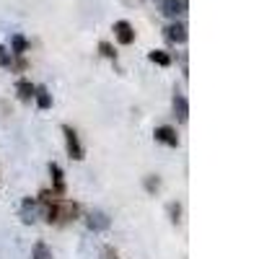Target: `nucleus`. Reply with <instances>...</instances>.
<instances>
[{
  "instance_id": "f257e3e1",
  "label": "nucleus",
  "mask_w": 259,
  "mask_h": 259,
  "mask_svg": "<svg viewBox=\"0 0 259 259\" xmlns=\"http://www.w3.org/2000/svg\"><path fill=\"white\" fill-rule=\"evenodd\" d=\"M62 133H65V143H68V153H70V158L83 161V145H80V140H78V133H75L73 127H68V124L62 127Z\"/></svg>"
},
{
  "instance_id": "f03ea898",
  "label": "nucleus",
  "mask_w": 259,
  "mask_h": 259,
  "mask_svg": "<svg viewBox=\"0 0 259 259\" xmlns=\"http://www.w3.org/2000/svg\"><path fill=\"white\" fill-rule=\"evenodd\" d=\"M161 13L168 16V18H177V16L187 13V0H163Z\"/></svg>"
},
{
  "instance_id": "7ed1b4c3",
  "label": "nucleus",
  "mask_w": 259,
  "mask_h": 259,
  "mask_svg": "<svg viewBox=\"0 0 259 259\" xmlns=\"http://www.w3.org/2000/svg\"><path fill=\"white\" fill-rule=\"evenodd\" d=\"M114 34H117V39L122 41V45H133L135 41V29L127 24V21H117L114 24Z\"/></svg>"
},
{
  "instance_id": "20e7f679",
  "label": "nucleus",
  "mask_w": 259,
  "mask_h": 259,
  "mask_svg": "<svg viewBox=\"0 0 259 259\" xmlns=\"http://www.w3.org/2000/svg\"><path fill=\"white\" fill-rule=\"evenodd\" d=\"M156 140L158 143H163V145H171V148H177L179 145V138H177V133L171 127H156Z\"/></svg>"
},
{
  "instance_id": "39448f33",
  "label": "nucleus",
  "mask_w": 259,
  "mask_h": 259,
  "mask_svg": "<svg viewBox=\"0 0 259 259\" xmlns=\"http://www.w3.org/2000/svg\"><path fill=\"white\" fill-rule=\"evenodd\" d=\"M21 215H24L26 223H34L39 218V200H24V205H21Z\"/></svg>"
},
{
  "instance_id": "423d86ee",
  "label": "nucleus",
  "mask_w": 259,
  "mask_h": 259,
  "mask_svg": "<svg viewBox=\"0 0 259 259\" xmlns=\"http://www.w3.org/2000/svg\"><path fill=\"white\" fill-rule=\"evenodd\" d=\"M85 226L91 231H106L109 228V218H106V212H91L89 218H85Z\"/></svg>"
},
{
  "instance_id": "0eeeda50",
  "label": "nucleus",
  "mask_w": 259,
  "mask_h": 259,
  "mask_svg": "<svg viewBox=\"0 0 259 259\" xmlns=\"http://www.w3.org/2000/svg\"><path fill=\"white\" fill-rule=\"evenodd\" d=\"M166 39H168V41H177V45L187 41V26H184V24H171V26H166Z\"/></svg>"
},
{
  "instance_id": "6e6552de",
  "label": "nucleus",
  "mask_w": 259,
  "mask_h": 259,
  "mask_svg": "<svg viewBox=\"0 0 259 259\" xmlns=\"http://www.w3.org/2000/svg\"><path fill=\"white\" fill-rule=\"evenodd\" d=\"M50 177L55 184V194H65V179H62V168L57 163H50Z\"/></svg>"
},
{
  "instance_id": "1a4fd4ad",
  "label": "nucleus",
  "mask_w": 259,
  "mask_h": 259,
  "mask_svg": "<svg viewBox=\"0 0 259 259\" xmlns=\"http://www.w3.org/2000/svg\"><path fill=\"white\" fill-rule=\"evenodd\" d=\"M174 112H177V117H179L182 122L189 119V104H187L184 96H174Z\"/></svg>"
},
{
  "instance_id": "9d476101",
  "label": "nucleus",
  "mask_w": 259,
  "mask_h": 259,
  "mask_svg": "<svg viewBox=\"0 0 259 259\" xmlns=\"http://www.w3.org/2000/svg\"><path fill=\"white\" fill-rule=\"evenodd\" d=\"M16 91H18V99L21 101H31L34 99V85L29 83V80H18V85H16Z\"/></svg>"
},
{
  "instance_id": "9b49d317",
  "label": "nucleus",
  "mask_w": 259,
  "mask_h": 259,
  "mask_svg": "<svg viewBox=\"0 0 259 259\" xmlns=\"http://www.w3.org/2000/svg\"><path fill=\"white\" fill-rule=\"evenodd\" d=\"M34 99H36L39 109H50V106H52V96H50L47 89H36V91H34Z\"/></svg>"
},
{
  "instance_id": "f8f14e48",
  "label": "nucleus",
  "mask_w": 259,
  "mask_h": 259,
  "mask_svg": "<svg viewBox=\"0 0 259 259\" xmlns=\"http://www.w3.org/2000/svg\"><path fill=\"white\" fill-rule=\"evenodd\" d=\"M148 57H150V62L161 65V68H168V65H171V55H166L163 50H153V52H150Z\"/></svg>"
},
{
  "instance_id": "ddd939ff",
  "label": "nucleus",
  "mask_w": 259,
  "mask_h": 259,
  "mask_svg": "<svg viewBox=\"0 0 259 259\" xmlns=\"http://www.w3.org/2000/svg\"><path fill=\"white\" fill-rule=\"evenodd\" d=\"M11 47H13V55H24V52H26V47H29V41H26L24 36H21V34H13Z\"/></svg>"
},
{
  "instance_id": "4468645a",
  "label": "nucleus",
  "mask_w": 259,
  "mask_h": 259,
  "mask_svg": "<svg viewBox=\"0 0 259 259\" xmlns=\"http://www.w3.org/2000/svg\"><path fill=\"white\" fill-rule=\"evenodd\" d=\"M31 259H52V249L47 244H36L31 249Z\"/></svg>"
},
{
  "instance_id": "2eb2a0df",
  "label": "nucleus",
  "mask_w": 259,
  "mask_h": 259,
  "mask_svg": "<svg viewBox=\"0 0 259 259\" xmlns=\"http://www.w3.org/2000/svg\"><path fill=\"white\" fill-rule=\"evenodd\" d=\"M99 52H101L104 57H109V60H114V57H117V52H114V47L109 45V41H101V45H99Z\"/></svg>"
},
{
  "instance_id": "dca6fc26",
  "label": "nucleus",
  "mask_w": 259,
  "mask_h": 259,
  "mask_svg": "<svg viewBox=\"0 0 259 259\" xmlns=\"http://www.w3.org/2000/svg\"><path fill=\"white\" fill-rule=\"evenodd\" d=\"M11 60H13V55L6 47H0V68H11Z\"/></svg>"
},
{
  "instance_id": "f3484780",
  "label": "nucleus",
  "mask_w": 259,
  "mask_h": 259,
  "mask_svg": "<svg viewBox=\"0 0 259 259\" xmlns=\"http://www.w3.org/2000/svg\"><path fill=\"white\" fill-rule=\"evenodd\" d=\"M158 187H161V179L158 177H148L145 179V189L148 192H158Z\"/></svg>"
},
{
  "instance_id": "a211bd4d",
  "label": "nucleus",
  "mask_w": 259,
  "mask_h": 259,
  "mask_svg": "<svg viewBox=\"0 0 259 259\" xmlns=\"http://www.w3.org/2000/svg\"><path fill=\"white\" fill-rule=\"evenodd\" d=\"M168 215H171V221H174V223H179V215H182V207H179L177 202H171V205H168Z\"/></svg>"
}]
</instances>
